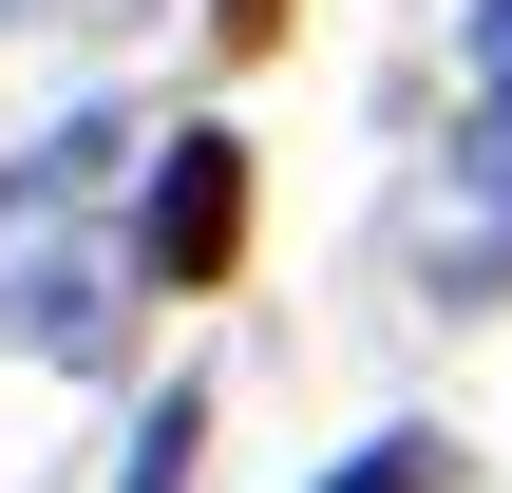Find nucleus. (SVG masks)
I'll list each match as a JSON object with an SVG mask.
<instances>
[{
    "instance_id": "f03ea898",
    "label": "nucleus",
    "mask_w": 512,
    "mask_h": 493,
    "mask_svg": "<svg viewBox=\"0 0 512 493\" xmlns=\"http://www.w3.org/2000/svg\"><path fill=\"white\" fill-rule=\"evenodd\" d=\"M0 342H19V361H95V342H114V285H95V266H19V285H0Z\"/></svg>"
},
{
    "instance_id": "39448f33",
    "label": "nucleus",
    "mask_w": 512,
    "mask_h": 493,
    "mask_svg": "<svg viewBox=\"0 0 512 493\" xmlns=\"http://www.w3.org/2000/svg\"><path fill=\"white\" fill-rule=\"evenodd\" d=\"M209 38H228V57H266V38H285V0H209Z\"/></svg>"
},
{
    "instance_id": "0eeeda50",
    "label": "nucleus",
    "mask_w": 512,
    "mask_h": 493,
    "mask_svg": "<svg viewBox=\"0 0 512 493\" xmlns=\"http://www.w3.org/2000/svg\"><path fill=\"white\" fill-rule=\"evenodd\" d=\"M475 95H512V0H475Z\"/></svg>"
},
{
    "instance_id": "f257e3e1",
    "label": "nucleus",
    "mask_w": 512,
    "mask_h": 493,
    "mask_svg": "<svg viewBox=\"0 0 512 493\" xmlns=\"http://www.w3.org/2000/svg\"><path fill=\"white\" fill-rule=\"evenodd\" d=\"M133 266H152V285H228V266H247V133H152Z\"/></svg>"
},
{
    "instance_id": "423d86ee",
    "label": "nucleus",
    "mask_w": 512,
    "mask_h": 493,
    "mask_svg": "<svg viewBox=\"0 0 512 493\" xmlns=\"http://www.w3.org/2000/svg\"><path fill=\"white\" fill-rule=\"evenodd\" d=\"M456 171H475V190H512V95L475 114V152H456Z\"/></svg>"
},
{
    "instance_id": "20e7f679",
    "label": "nucleus",
    "mask_w": 512,
    "mask_h": 493,
    "mask_svg": "<svg viewBox=\"0 0 512 493\" xmlns=\"http://www.w3.org/2000/svg\"><path fill=\"white\" fill-rule=\"evenodd\" d=\"M323 493H456V437H418V418H399V437H361Z\"/></svg>"
},
{
    "instance_id": "7ed1b4c3",
    "label": "nucleus",
    "mask_w": 512,
    "mask_h": 493,
    "mask_svg": "<svg viewBox=\"0 0 512 493\" xmlns=\"http://www.w3.org/2000/svg\"><path fill=\"white\" fill-rule=\"evenodd\" d=\"M190 456H209V380H171V399L133 418V475L114 493H190Z\"/></svg>"
}]
</instances>
